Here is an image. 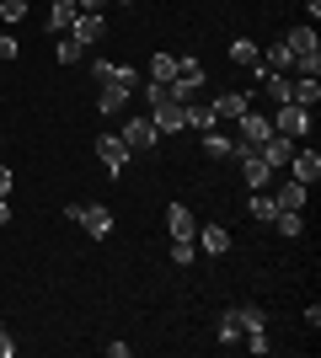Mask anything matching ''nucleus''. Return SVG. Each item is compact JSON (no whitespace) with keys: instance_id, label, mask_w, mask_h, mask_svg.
Here are the masks:
<instances>
[{"instance_id":"nucleus-1","label":"nucleus","mask_w":321,"mask_h":358,"mask_svg":"<svg viewBox=\"0 0 321 358\" xmlns=\"http://www.w3.org/2000/svg\"><path fill=\"white\" fill-rule=\"evenodd\" d=\"M284 48L294 54V70L300 75H321V38H316V27H294L290 38H284Z\"/></svg>"},{"instance_id":"nucleus-2","label":"nucleus","mask_w":321,"mask_h":358,"mask_svg":"<svg viewBox=\"0 0 321 358\" xmlns=\"http://www.w3.org/2000/svg\"><path fill=\"white\" fill-rule=\"evenodd\" d=\"M204 80H209V70H204V59L199 54H183V59H177V75H171V102H193V91L204 86Z\"/></svg>"},{"instance_id":"nucleus-3","label":"nucleus","mask_w":321,"mask_h":358,"mask_svg":"<svg viewBox=\"0 0 321 358\" xmlns=\"http://www.w3.org/2000/svg\"><path fill=\"white\" fill-rule=\"evenodd\" d=\"M118 139H123L129 150H134V155H150V150L161 145V129H155V118H150V113H139V118H129V123L118 129Z\"/></svg>"},{"instance_id":"nucleus-4","label":"nucleus","mask_w":321,"mask_h":358,"mask_svg":"<svg viewBox=\"0 0 321 358\" xmlns=\"http://www.w3.org/2000/svg\"><path fill=\"white\" fill-rule=\"evenodd\" d=\"M97 161H102L107 177H123V171H129V161H134V150L123 145L118 134H97Z\"/></svg>"},{"instance_id":"nucleus-5","label":"nucleus","mask_w":321,"mask_h":358,"mask_svg":"<svg viewBox=\"0 0 321 358\" xmlns=\"http://www.w3.org/2000/svg\"><path fill=\"white\" fill-rule=\"evenodd\" d=\"M284 171H290L294 182H306V187H311V182L321 177V150H316V145H294V155H290V166H284Z\"/></svg>"},{"instance_id":"nucleus-6","label":"nucleus","mask_w":321,"mask_h":358,"mask_svg":"<svg viewBox=\"0 0 321 358\" xmlns=\"http://www.w3.org/2000/svg\"><path fill=\"white\" fill-rule=\"evenodd\" d=\"M273 129H278V134H290V139H306V134H311V107L284 102V107L273 113Z\"/></svg>"},{"instance_id":"nucleus-7","label":"nucleus","mask_w":321,"mask_h":358,"mask_svg":"<svg viewBox=\"0 0 321 358\" xmlns=\"http://www.w3.org/2000/svg\"><path fill=\"white\" fill-rule=\"evenodd\" d=\"M150 118H155V129H161V139L183 134V129H187V102H171V96H166V102L150 107Z\"/></svg>"},{"instance_id":"nucleus-8","label":"nucleus","mask_w":321,"mask_h":358,"mask_svg":"<svg viewBox=\"0 0 321 358\" xmlns=\"http://www.w3.org/2000/svg\"><path fill=\"white\" fill-rule=\"evenodd\" d=\"M80 230H86V236H97V241H107V236H113V224H118V220H113V209H107V203H80Z\"/></svg>"},{"instance_id":"nucleus-9","label":"nucleus","mask_w":321,"mask_h":358,"mask_svg":"<svg viewBox=\"0 0 321 358\" xmlns=\"http://www.w3.org/2000/svg\"><path fill=\"white\" fill-rule=\"evenodd\" d=\"M193 246H199V257H225V252H230V230H225L220 220H209V224H199Z\"/></svg>"},{"instance_id":"nucleus-10","label":"nucleus","mask_w":321,"mask_h":358,"mask_svg":"<svg viewBox=\"0 0 321 358\" xmlns=\"http://www.w3.org/2000/svg\"><path fill=\"white\" fill-rule=\"evenodd\" d=\"M294 145H300V139H290V134H278V129H273V134H268V139H262V161H268V171H284V166H290V155H294Z\"/></svg>"},{"instance_id":"nucleus-11","label":"nucleus","mask_w":321,"mask_h":358,"mask_svg":"<svg viewBox=\"0 0 321 358\" xmlns=\"http://www.w3.org/2000/svg\"><path fill=\"white\" fill-rule=\"evenodd\" d=\"M246 107H252V96H246V91H220V96L209 102V113H214V123H236Z\"/></svg>"},{"instance_id":"nucleus-12","label":"nucleus","mask_w":321,"mask_h":358,"mask_svg":"<svg viewBox=\"0 0 321 358\" xmlns=\"http://www.w3.org/2000/svg\"><path fill=\"white\" fill-rule=\"evenodd\" d=\"M236 129H241L236 139H246V145H262V139L273 134V118H268V113H252V107H246L241 118H236Z\"/></svg>"},{"instance_id":"nucleus-13","label":"nucleus","mask_w":321,"mask_h":358,"mask_svg":"<svg viewBox=\"0 0 321 358\" xmlns=\"http://www.w3.org/2000/svg\"><path fill=\"white\" fill-rule=\"evenodd\" d=\"M102 32H107L102 11H76V22H70V38H76V43H102Z\"/></svg>"},{"instance_id":"nucleus-14","label":"nucleus","mask_w":321,"mask_h":358,"mask_svg":"<svg viewBox=\"0 0 321 358\" xmlns=\"http://www.w3.org/2000/svg\"><path fill=\"white\" fill-rule=\"evenodd\" d=\"M166 230H171V241H193L199 236V214L187 209V203H171L166 209Z\"/></svg>"},{"instance_id":"nucleus-15","label":"nucleus","mask_w":321,"mask_h":358,"mask_svg":"<svg viewBox=\"0 0 321 358\" xmlns=\"http://www.w3.org/2000/svg\"><path fill=\"white\" fill-rule=\"evenodd\" d=\"M268 193H273V203H278V209H294V214H306V198H311V187H306V182H278V187H268Z\"/></svg>"},{"instance_id":"nucleus-16","label":"nucleus","mask_w":321,"mask_h":358,"mask_svg":"<svg viewBox=\"0 0 321 358\" xmlns=\"http://www.w3.org/2000/svg\"><path fill=\"white\" fill-rule=\"evenodd\" d=\"M290 102L316 113V102H321V75H300V80H290Z\"/></svg>"},{"instance_id":"nucleus-17","label":"nucleus","mask_w":321,"mask_h":358,"mask_svg":"<svg viewBox=\"0 0 321 358\" xmlns=\"http://www.w3.org/2000/svg\"><path fill=\"white\" fill-rule=\"evenodd\" d=\"M129 96H134V91H123V86H113V80H107V86L97 91V113H102V118H118L123 107H129Z\"/></svg>"},{"instance_id":"nucleus-18","label":"nucleus","mask_w":321,"mask_h":358,"mask_svg":"<svg viewBox=\"0 0 321 358\" xmlns=\"http://www.w3.org/2000/svg\"><path fill=\"white\" fill-rule=\"evenodd\" d=\"M76 0H54V6H48V38H59V32H70V22H76Z\"/></svg>"},{"instance_id":"nucleus-19","label":"nucleus","mask_w":321,"mask_h":358,"mask_svg":"<svg viewBox=\"0 0 321 358\" xmlns=\"http://www.w3.org/2000/svg\"><path fill=\"white\" fill-rule=\"evenodd\" d=\"M262 54H257V43L252 38H230V64H241V70H252Z\"/></svg>"},{"instance_id":"nucleus-20","label":"nucleus","mask_w":321,"mask_h":358,"mask_svg":"<svg viewBox=\"0 0 321 358\" xmlns=\"http://www.w3.org/2000/svg\"><path fill=\"white\" fill-rule=\"evenodd\" d=\"M54 59H59V64H80V59H86V43H76L70 32H59V43H54Z\"/></svg>"},{"instance_id":"nucleus-21","label":"nucleus","mask_w":321,"mask_h":358,"mask_svg":"<svg viewBox=\"0 0 321 358\" xmlns=\"http://www.w3.org/2000/svg\"><path fill=\"white\" fill-rule=\"evenodd\" d=\"M273 230H278V236H300V230H306V214H294V209H278L273 214Z\"/></svg>"},{"instance_id":"nucleus-22","label":"nucleus","mask_w":321,"mask_h":358,"mask_svg":"<svg viewBox=\"0 0 321 358\" xmlns=\"http://www.w3.org/2000/svg\"><path fill=\"white\" fill-rule=\"evenodd\" d=\"M236 321H241V337H246V331H262V327H268L262 305H236Z\"/></svg>"},{"instance_id":"nucleus-23","label":"nucleus","mask_w":321,"mask_h":358,"mask_svg":"<svg viewBox=\"0 0 321 358\" xmlns=\"http://www.w3.org/2000/svg\"><path fill=\"white\" fill-rule=\"evenodd\" d=\"M187 129H199V134H209V129H214L209 102H187Z\"/></svg>"},{"instance_id":"nucleus-24","label":"nucleus","mask_w":321,"mask_h":358,"mask_svg":"<svg viewBox=\"0 0 321 358\" xmlns=\"http://www.w3.org/2000/svg\"><path fill=\"white\" fill-rule=\"evenodd\" d=\"M273 214H278V203H273V193H268V187H262V193H252V220L273 224Z\"/></svg>"},{"instance_id":"nucleus-25","label":"nucleus","mask_w":321,"mask_h":358,"mask_svg":"<svg viewBox=\"0 0 321 358\" xmlns=\"http://www.w3.org/2000/svg\"><path fill=\"white\" fill-rule=\"evenodd\" d=\"M171 75H177V54H155V59H150V80L171 86Z\"/></svg>"},{"instance_id":"nucleus-26","label":"nucleus","mask_w":321,"mask_h":358,"mask_svg":"<svg viewBox=\"0 0 321 358\" xmlns=\"http://www.w3.org/2000/svg\"><path fill=\"white\" fill-rule=\"evenodd\" d=\"M204 155H209V161H225V155H230V134L209 129V134H204Z\"/></svg>"},{"instance_id":"nucleus-27","label":"nucleus","mask_w":321,"mask_h":358,"mask_svg":"<svg viewBox=\"0 0 321 358\" xmlns=\"http://www.w3.org/2000/svg\"><path fill=\"white\" fill-rule=\"evenodd\" d=\"M220 343H225V348H241V321H236V310L220 315Z\"/></svg>"},{"instance_id":"nucleus-28","label":"nucleus","mask_w":321,"mask_h":358,"mask_svg":"<svg viewBox=\"0 0 321 358\" xmlns=\"http://www.w3.org/2000/svg\"><path fill=\"white\" fill-rule=\"evenodd\" d=\"M262 64L284 75V70H294V54H290V48H284V43H268V59H262Z\"/></svg>"},{"instance_id":"nucleus-29","label":"nucleus","mask_w":321,"mask_h":358,"mask_svg":"<svg viewBox=\"0 0 321 358\" xmlns=\"http://www.w3.org/2000/svg\"><path fill=\"white\" fill-rule=\"evenodd\" d=\"M113 86H123V91H139V70H134V64H113Z\"/></svg>"},{"instance_id":"nucleus-30","label":"nucleus","mask_w":321,"mask_h":358,"mask_svg":"<svg viewBox=\"0 0 321 358\" xmlns=\"http://www.w3.org/2000/svg\"><path fill=\"white\" fill-rule=\"evenodd\" d=\"M171 262H177V268L199 262V246H193V241H171Z\"/></svg>"},{"instance_id":"nucleus-31","label":"nucleus","mask_w":321,"mask_h":358,"mask_svg":"<svg viewBox=\"0 0 321 358\" xmlns=\"http://www.w3.org/2000/svg\"><path fill=\"white\" fill-rule=\"evenodd\" d=\"M22 16H27V0H0V22H6V27H16Z\"/></svg>"},{"instance_id":"nucleus-32","label":"nucleus","mask_w":321,"mask_h":358,"mask_svg":"<svg viewBox=\"0 0 321 358\" xmlns=\"http://www.w3.org/2000/svg\"><path fill=\"white\" fill-rule=\"evenodd\" d=\"M92 80H97V86H107V80H113V59H97L92 64Z\"/></svg>"},{"instance_id":"nucleus-33","label":"nucleus","mask_w":321,"mask_h":358,"mask_svg":"<svg viewBox=\"0 0 321 358\" xmlns=\"http://www.w3.org/2000/svg\"><path fill=\"white\" fill-rule=\"evenodd\" d=\"M16 48H22V43H16V32H0V59H16Z\"/></svg>"},{"instance_id":"nucleus-34","label":"nucleus","mask_w":321,"mask_h":358,"mask_svg":"<svg viewBox=\"0 0 321 358\" xmlns=\"http://www.w3.org/2000/svg\"><path fill=\"white\" fill-rule=\"evenodd\" d=\"M11 353H16V343H11V331L0 327V358H11Z\"/></svg>"},{"instance_id":"nucleus-35","label":"nucleus","mask_w":321,"mask_h":358,"mask_svg":"<svg viewBox=\"0 0 321 358\" xmlns=\"http://www.w3.org/2000/svg\"><path fill=\"white\" fill-rule=\"evenodd\" d=\"M306 6V16H311V27H316V16H321V0H300Z\"/></svg>"},{"instance_id":"nucleus-36","label":"nucleus","mask_w":321,"mask_h":358,"mask_svg":"<svg viewBox=\"0 0 321 358\" xmlns=\"http://www.w3.org/2000/svg\"><path fill=\"white\" fill-rule=\"evenodd\" d=\"M0 198H11V171L0 166Z\"/></svg>"},{"instance_id":"nucleus-37","label":"nucleus","mask_w":321,"mask_h":358,"mask_svg":"<svg viewBox=\"0 0 321 358\" xmlns=\"http://www.w3.org/2000/svg\"><path fill=\"white\" fill-rule=\"evenodd\" d=\"M0 224H11V198H0Z\"/></svg>"},{"instance_id":"nucleus-38","label":"nucleus","mask_w":321,"mask_h":358,"mask_svg":"<svg viewBox=\"0 0 321 358\" xmlns=\"http://www.w3.org/2000/svg\"><path fill=\"white\" fill-rule=\"evenodd\" d=\"M76 6H80V11H102L107 0H76Z\"/></svg>"},{"instance_id":"nucleus-39","label":"nucleus","mask_w":321,"mask_h":358,"mask_svg":"<svg viewBox=\"0 0 321 358\" xmlns=\"http://www.w3.org/2000/svg\"><path fill=\"white\" fill-rule=\"evenodd\" d=\"M0 102H6V91H0Z\"/></svg>"},{"instance_id":"nucleus-40","label":"nucleus","mask_w":321,"mask_h":358,"mask_svg":"<svg viewBox=\"0 0 321 358\" xmlns=\"http://www.w3.org/2000/svg\"><path fill=\"white\" fill-rule=\"evenodd\" d=\"M123 6H134V0H123Z\"/></svg>"},{"instance_id":"nucleus-41","label":"nucleus","mask_w":321,"mask_h":358,"mask_svg":"<svg viewBox=\"0 0 321 358\" xmlns=\"http://www.w3.org/2000/svg\"><path fill=\"white\" fill-rule=\"evenodd\" d=\"M0 145H6V134H0Z\"/></svg>"},{"instance_id":"nucleus-42","label":"nucleus","mask_w":321,"mask_h":358,"mask_svg":"<svg viewBox=\"0 0 321 358\" xmlns=\"http://www.w3.org/2000/svg\"><path fill=\"white\" fill-rule=\"evenodd\" d=\"M0 327H6V321H0Z\"/></svg>"}]
</instances>
